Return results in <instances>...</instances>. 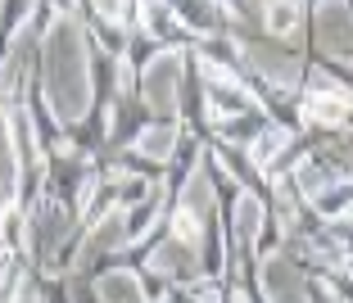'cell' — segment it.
<instances>
[{
	"label": "cell",
	"instance_id": "cell-1",
	"mask_svg": "<svg viewBox=\"0 0 353 303\" xmlns=\"http://www.w3.org/2000/svg\"><path fill=\"white\" fill-rule=\"evenodd\" d=\"M344 114H349L344 95H335V91H317V95H308V118H312V123H340Z\"/></svg>",
	"mask_w": 353,
	"mask_h": 303
},
{
	"label": "cell",
	"instance_id": "cell-2",
	"mask_svg": "<svg viewBox=\"0 0 353 303\" xmlns=\"http://www.w3.org/2000/svg\"><path fill=\"white\" fill-rule=\"evenodd\" d=\"M172 227H176V236H181V240H190V244L199 240V222H195V213H186V209H181Z\"/></svg>",
	"mask_w": 353,
	"mask_h": 303
}]
</instances>
